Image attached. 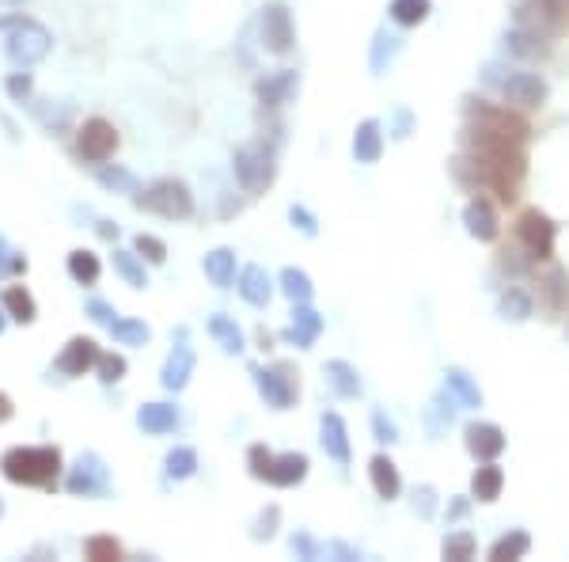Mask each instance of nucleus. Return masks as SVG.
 Masks as SVG:
<instances>
[{"mask_svg": "<svg viewBox=\"0 0 569 562\" xmlns=\"http://www.w3.org/2000/svg\"><path fill=\"white\" fill-rule=\"evenodd\" d=\"M95 373H99V381H103V384H118L122 376H125V357L122 354H103V349H99Z\"/></svg>", "mask_w": 569, "mask_h": 562, "instance_id": "nucleus-42", "label": "nucleus"}, {"mask_svg": "<svg viewBox=\"0 0 569 562\" xmlns=\"http://www.w3.org/2000/svg\"><path fill=\"white\" fill-rule=\"evenodd\" d=\"M293 551L301 555V558H319V555H326V547H319L316 540L301 532V536H293Z\"/></svg>", "mask_w": 569, "mask_h": 562, "instance_id": "nucleus-49", "label": "nucleus"}, {"mask_svg": "<svg viewBox=\"0 0 569 562\" xmlns=\"http://www.w3.org/2000/svg\"><path fill=\"white\" fill-rule=\"evenodd\" d=\"M84 312H88L95 323H103V327H110L114 319H118V312H114V304H107V301H99V297H92L88 304H84Z\"/></svg>", "mask_w": 569, "mask_h": 562, "instance_id": "nucleus-47", "label": "nucleus"}, {"mask_svg": "<svg viewBox=\"0 0 569 562\" xmlns=\"http://www.w3.org/2000/svg\"><path fill=\"white\" fill-rule=\"evenodd\" d=\"M501 316H505V319H512V323L528 319V316H532V301H528V293L509 289L505 297H501Z\"/></svg>", "mask_w": 569, "mask_h": 562, "instance_id": "nucleus-41", "label": "nucleus"}, {"mask_svg": "<svg viewBox=\"0 0 569 562\" xmlns=\"http://www.w3.org/2000/svg\"><path fill=\"white\" fill-rule=\"evenodd\" d=\"M95 361H99V346H95V339H88V334H76V339H68L65 349L57 354L53 369L61 373V376H84L88 369H95Z\"/></svg>", "mask_w": 569, "mask_h": 562, "instance_id": "nucleus-10", "label": "nucleus"}, {"mask_svg": "<svg viewBox=\"0 0 569 562\" xmlns=\"http://www.w3.org/2000/svg\"><path fill=\"white\" fill-rule=\"evenodd\" d=\"M259 100H262V107H281V103H289L293 100V92H296V73L293 68H281L277 76H266V80H259Z\"/></svg>", "mask_w": 569, "mask_h": 562, "instance_id": "nucleus-22", "label": "nucleus"}, {"mask_svg": "<svg viewBox=\"0 0 569 562\" xmlns=\"http://www.w3.org/2000/svg\"><path fill=\"white\" fill-rule=\"evenodd\" d=\"M528 547H532V536L517 528V532H509V536H501L490 547V558H524L528 555Z\"/></svg>", "mask_w": 569, "mask_h": 562, "instance_id": "nucleus-35", "label": "nucleus"}, {"mask_svg": "<svg viewBox=\"0 0 569 562\" xmlns=\"http://www.w3.org/2000/svg\"><path fill=\"white\" fill-rule=\"evenodd\" d=\"M164 471H167V479H190V475L197 471V453L190 445H179V448H171L167 460H164Z\"/></svg>", "mask_w": 569, "mask_h": 562, "instance_id": "nucleus-34", "label": "nucleus"}, {"mask_svg": "<svg viewBox=\"0 0 569 562\" xmlns=\"http://www.w3.org/2000/svg\"><path fill=\"white\" fill-rule=\"evenodd\" d=\"M133 251L145 262H152V266H164L167 262V244L160 240V236H152V232H140V236H133Z\"/></svg>", "mask_w": 569, "mask_h": 562, "instance_id": "nucleus-38", "label": "nucleus"}, {"mask_svg": "<svg viewBox=\"0 0 569 562\" xmlns=\"http://www.w3.org/2000/svg\"><path fill=\"white\" fill-rule=\"evenodd\" d=\"M232 172H236L239 187H244L247 194H266L269 187H274V175H277L274 149L262 145V140H247V145L236 149Z\"/></svg>", "mask_w": 569, "mask_h": 562, "instance_id": "nucleus-4", "label": "nucleus"}, {"mask_svg": "<svg viewBox=\"0 0 569 562\" xmlns=\"http://www.w3.org/2000/svg\"><path fill=\"white\" fill-rule=\"evenodd\" d=\"M467 448H471L478 460H493L505 453V433L490 426V422H475V426H467Z\"/></svg>", "mask_w": 569, "mask_h": 562, "instance_id": "nucleus-16", "label": "nucleus"}, {"mask_svg": "<svg viewBox=\"0 0 569 562\" xmlns=\"http://www.w3.org/2000/svg\"><path fill=\"white\" fill-rule=\"evenodd\" d=\"M254 384H259V396L266 399V406L274 411H289L296 403V384H293V369L289 365H277V369H254Z\"/></svg>", "mask_w": 569, "mask_h": 562, "instance_id": "nucleus-9", "label": "nucleus"}, {"mask_svg": "<svg viewBox=\"0 0 569 562\" xmlns=\"http://www.w3.org/2000/svg\"><path fill=\"white\" fill-rule=\"evenodd\" d=\"M209 334L217 339V346L224 349V354H244V349H247L244 331H239L236 319H228V316H212L209 319Z\"/></svg>", "mask_w": 569, "mask_h": 562, "instance_id": "nucleus-28", "label": "nucleus"}, {"mask_svg": "<svg viewBox=\"0 0 569 562\" xmlns=\"http://www.w3.org/2000/svg\"><path fill=\"white\" fill-rule=\"evenodd\" d=\"M509 42H512V50H517V53H539V50H543V46H532L535 35H524V31H517Z\"/></svg>", "mask_w": 569, "mask_h": 562, "instance_id": "nucleus-51", "label": "nucleus"}, {"mask_svg": "<svg viewBox=\"0 0 569 562\" xmlns=\"http://www.w3.org/2000/svg\"><path fill=\"white\" fill-rule=\"evenodd\" d=\"M4 92H8L16 103H27V100L35 95V80H31V73H12V76L4 80Z\"/></svg>", "mask_w": 569, "mask_h": 562, "instance_id": "nucleus-43", "label": "nucleus"}, {"mask_svg": "<svg viewBox=\"0 0 569 562\" xmlns=\"http://www.w3.org/2000/svg\"><path fill=\"white\" fill-rule=\"evenodd\" d=\"M319 433H323V448H326V456L338 460V463H349V430H346V422H341V414H323L319 422Z\"/></svg>", "mask_w": 569, "mask_h": 562, "instance_id": "nucleus-17", "label": "nucleus"}, {"mask_svg": "<svg viewBox=\"0 0 569 562\" xmlns=\"http://www.w3.org/2000/svg\"><path fill=\"white\" fill-rule=\"evenodd\" d=\"M353 157L361 164H376L383 157V133H380V122H361L357 133H353Z\"/></svg>", "mask_w": 569, "mask_h": 562, "instance_id": "nucleus-23", "label": "nucleus"}, {"mask_svg": "<svg viewBox=\"0 0 569 562\" xmlns=\"http://www.w3.org/2000/svg\"><path fill=\"white\" fill-rule=\"evenodd\" d=\"M289 221H293L304 236H319V224H316V217H311L304 205H293V209H289Z\"/></svg>", "mask_w": 569, "mask_h": 562, "instance_id": "nucleus-48", "label": "nucleus"}, {"mask_svg": "<svg viewBox=\"0 0 569 562\" xmlns=\"http://www.w3.org/2000/svg\"><path fill=\"white\" fill-rule=\"evenodd\" d=\"M418 505H421V513H425V517L433 513V486H421V494H418Z\"/></svg>", "mask_w": 569, "mask_h": 562, "instance_id": "nucleus-54", "label": "nucleus"}, {"mask_svg": "<svg viewBox=\"0 0 569 562\" xmlns=\"http://www.w3.org/2000/svg\"><path fill=\"white\" fill-rule=\"evenodd\" d=\"M0 517H4V502H0Z\"/></svg>", "mask_w": 569, "mask_h": 562, "instance_id": "nucleus-58", "label": "nucleus"}, {"mask_svg": "<svg viewBox=\"0 0 569 562\" xmlns=\"http://www.w3.org/2000/svg\"><path fill=\"white\" fill-rule=\"evenodd\" d=\"M12 414H16V403H12L8 391H0V422H8Z\"/></svg>", "mask_w": 569, "mask_h": 562, "instance_id": "nucleus-53", "label": "nucleus"}, {"mask_svg": "<svg viewBox=\"0 0 569 562\" xmlns=\"http://www.w3.org/2000/svg\"><path fill=\"white\" fill-rule=\"evenodd\" d=\"M259 35H262V50L274 53V58H284L296 46V27L284 4H266L259 16Z\"/></svg>", "mask_w": 569, "mask_h": 562, "instance_id": "nucleus-7", "label": "nucleus"}, {"mask_svg": "<svg viewBox=\"0 0 569 562\" xmlns=\"http://www.w3.org/2000/svg\"><path fill=\"white\" fill-rule=\"evenodd\" d=\"M0 4H4V8H20L23 0H0Z\"/></svg>", "mask_w": 569, "mask_h": 562, "instance_id": "nucleus-57", "label": "nucleus"}, {"mask_svg": "<svg viewBox=\"0 0 569 562\" xmlns=\"http://www.w3.org/2000/svg\"><path fill=\"white\" fill-rule=\"evenodd\" d=\"M445 376H448V388L455 391V396H460L463 406H482V391H478V384H475L463 369H448Z\"/></svg>", "mask_w": 569, "mask_h": 562, "instance_id": "nucleus-37", "label": "nucleus"}, {"mask_svg": "<svg viewBox=\"0 0 569 562\" xmlns=\"http://www.w3.org/2000/svg\"><path fill=\"white\" fill-rule=\"evenodd\" d=\"M304 475H308V456L304 453H284V456H274V463H269L266 483L296 486V483H304Z\"/></svg>", "mask_w": 569, "mask_h": 562, "instance_id": "nucleus-20", "label": "nucleus"}, {"mask_svg": "<svg viewBox=\"0 0 569 562\" xmlns=\"http://www.w3.org/2000/svg\"><path fill=\"white\" fill-rule=\"evenodd\" d=\"M137 426L145 433H152V438H164V433L179 430V411L171 403H145L137 411Z\"/></svg>", "mask_w": 569, "mask_h": 562, "instance_id": "nucleus-18", "label": "nucleus"}, {"mask_svg": "<svg viewBox=\"0 0 569 562\" xmlns=\"http://www.w3.org/2000/svg\"><path fill=\"white\" fill-rule=\"evenodd\" d=\"M440 555L452 558V562H463L475 555V536L471 532H452V536L445 540V547H440Z\"/></svg>", "mask_w": 569, "mask_h": 562, "instance_id": "nucleus-40", "label": "nucleus"}, {"mask_svg": "<svg viewBox=\"0 0 569 562\" xmlns=\"http://www.w3.org/2000/svg\"><path fill=\"white\" fill-rule=\"evenodd\" d=\"M0 31H4V53L12 58V65H20V68H31L38 61H46L50 50H53V35L31 16L0 20Z\"/></svg>", "mask_w": 569, "mask_h": 562, "instance_id": "nucleus-2", "label": "nucleus"}, {"mask_svg": "<svg viewBox=\"0 0 569 562\" xmlns=\"http://www.w3.org/2000/svg\"><path fill=\"white\" fill-rule=\"evenodd\" d=\"M368 475H373V486L380 498H398V490H403V479H398V468L388 460V456H373V463H368Z\"/></svg>", "mask_w": 569, "mask_h": 562, "instance_id": "nucleus-27", "label": "nucleus"}, {"mask_svg": "<svg viewBox=\"0 0 569 562\" xmlns=\"http://www.w3.org/2000/svg\"><path fill=\"white\" fill-rule=\"evenodd\" d=\"M61 448L57 445H16L0 456V471L16 486H38V490H57L61 483Z\"/></svg>", "mask_w": 569, "mask_h": 562, "instance_id": "nucleus-1", "label": "nucleus"}, {"mask_svg": "<svg viewBox=\"0 0 569 562\" xmlns=\"http://www.w3.org/2000/svg\"><path fill=\"white\" fill-rule=\"evenodd\" d=\"M4 312H8V319H16V323H35L38 319V304H35V297H31V289L27 285H8L4 289Z\"/></svg>", "mask_w": 569, "mask_h": 562, "instance_id": "nucleus-25", "label": "nucleus"}, {"mask_svg": "<svg viewBox=\"0 0 569 562\" xmlns=\"http://www.w3.org/2000/svg\"><path fill=\"white\" fill-rule=\"evenodd\" d=\"M114 270H118L125 285H133V289H145L148 285L145 259H140L137 251H118V247H114Z\"/></svg>", "mask_w": 569, "mask_h": 562, "instance_id": "nucleus-29", "label": "nucleus"}, {"mask_svg": "<svg viewBox=\"0 0 569 562\" xmlns=\"http://www.w3.org/2000/svg\"><path fill=\"white\" fill-rule=\"evenodd\" d=\"M84 555L95 558V562H110V558H122L125 551L114 536H92V540H84Z\"/></svg>", "mask_w": 569, "mask_h": 562, "instance_id": "nucleus-39", "label": "nucleus"}, {"mask_svg": "<svg viewBox=\"0 0 569 562\" xmlns=\"http://www.w3.org/2000/svg\"><path fill=\"white\" fill-rule=\"evenodd\" d=\"M0 274H27V259L0 236Z\"/></svg>", "mask_w": 569, "mask_h": 562, "instance_id": "nucleus-44", "label": "nucleus"}, {"mask_svg": "<svg viewBox=\"0 0 569 562\" xmlns=\"http://www.w3.org/2000/svg\"><path fill=\"white\" fill-rule=\"evenodd\" d=\"M277 281H281V293H284V297H289L293 304H304V301H311V293H316L311 277H308L304 270H296V266H284Z\"/></svg>", "mask_w": 569, "mask_h": 562, "instance_id": "nucleus-33", "label": "nucleus"}, {"mask_svg": "<svg viewBox=\"0 0 569 562\" xmlns=\"http://www.w3.org/2000/svg\"><path fill=\"white\" fill-rule=\"evenodd\" d=\"M202 266H205V277H209L217 289H228V285L236 281V251H232V247L209 251Z\"/></svg>", "mask_w": 569, "mask_h": 562, "instance_id": "nucleus-24", "label": "nucleus"}, {"mask_svg": "<svg viewBox=\"0 0 569 562\" xmlns=\"http://www.w3.org/2000/svg\"><path fill=\"white\" fill-rule=\"evenodd\" d=\"M326 381H331L338 396H346V399H357L361 396L357 369H353L349 361H326Z\"/></svg>", "mask_w": 569, "mask_h": 562, "instance_id": "nucleus-30", "label": "nucleus"}, {"mask_svg": "<svg viewBox=\"0 0 569 562\" xmlns=\"http://www.w3.org/2000/svg\"><path fill=\"white\" fill-rule=\"evenodd\" d=\"M4 327H8V312H4V304H0V334H4Z\"/></svg>", "mask_w": 569, "mask_h": 562, "instance_id": "nucleus-56", "label": "nucleus"}, {"mask_svg": "<svg viewBox=\"0 0 569 562\" xmlns=\"http://www.w3.org/2000/svg\"><path fill=\"white\" fill-rule=\"evenodd\" d=\"M429 16V0H391V20L403 27H418Z\"/></svg>", "mask_w": 569, "mask_h": 562, "instance_id": "nucleus-36", "label": "nucleus"}, {"mask_svg": "<svg viewBox=\"0 0 569 562\" xmlns=\"http://www.w3.org/2000/svg\"><path fill=\"white\" fill-rule=\"evenodd\" d=\"M110 339L118 346H148L152 327L145 319H114L110 323Z\"/></svg>", "mask_w": 569, "mask_h": 562, "instance_id": "nucleus-31", "label": "nucleus"}, {"mask_svg": "<svg viewBox=\"0 0 569 562\" xmlns=\"http://www.w3.org/2000/svg\"><path fill=\"white\" fill-rule=\"evenodd\" d=\"M76 152H80V160H88V164H103L110 160L114 152H118V130L107 122V118H84V125L76 130Z\"/></svg>", "mask_w": 569, "mask_h": 562, "instance_id": "nucleus-6", "label": "nucleus"}, {"mask_svg": "<svg viewBox=\"0 0 569 562\" xmlns=\"http://www.w3.org/2000/svg\"><path fill=\"white\" fill-rule=\"evenodd\" d=\"M501 486H505L501 468H493V463H486V468H478V471H475L471 494H475L478 502H497V498H501Z\"/></svg>", "mask_w": 569, "mask_h": 562, "instance_id": "nucleus-32", "label": "nucleus"}, {"mask_svg": "<svg viewBox=\"0 0 569 562\" xmlns=\"http://www.w3.org/2000/svg\"><path fill=\"white\" fill-rule=\"evenodd\" d=\"M517 236H520V244L524 251H528L532 259L539 262H547L554 255V224L547 213H539V209H528V213H520L517 221Z\"/></svg>", "mask_w": 569, "mask_h": 562, "instance_id": "nucleus-8", "label": "nucleus"}, {"mask_svg": "<svg viewBox=\"0 0 569 562\" xmlns=\"http://www.w3.org/2000/svg\"><path fill=\"white\" fill-rule=\"evenodd\" d=\"M463 224H467V232L475 236V240H497V213H493V205L486 198H471L463 209Z\"/></svg>", "mask_w": 569, "mask_h": 562, "instance_id": "nucleus-19", "label": "nucleus"}, {"mask_svg": "<svg viewBox=\"0 0 569 562\" xmlns=\"http://www.w3.org/2000/svg\"><path fill=\"white\" fill-rule=\"evenodd\" d=\"M239 297L254 308H266L269 297H274V277H269L262 266H244V274H239Z\"/></svg>", "mask_w": 569, "mask_h": 562, "instance_id": "nucleus-15", "label": "nucleus"}, {"mask_svg": "<svg viewBox=\"0 0 569 562\" xmlns=\"http://www.w3.org/2000/svg\"><path fill=\"white\" fill-rule=\"evenodd\" d=\"M277 517H281V510H277V505H269L266 513H259V521H254L251 536H254V540H269V536H274V528H277Z\"/></svg>", "mask_w": 569, "mask_h": 562, "instance_id": "nucleus-46", "label": "nucleus"}, {"mask_svg": "<svg viewBox=\"0 0 569 562\" xmlns=\"http://www.w3.org/2000/svg\"><path fill=\"white\" fill-rule=\"evenodd\" d=\"M194 365H197L194 349H190V346H175V349L167 354V361H164L160 384H164L167 391H182V388L190 384V376H194Z\"/></svg>", "mask_w": 569, "mask_h": 562, "instance_id": "nucleus-14", "label": "nucleus"}, {"mask_svg": "<svg viewBox=\"0 0 569 562\" xmlns=\"http://www.w3.org/2000/svg\"><path fill=\"white\" fill-rule=\"evenodd\" d=\"M95 232L103 236V240H118V224L114 221H95Z\"/></svg>", "mask_w": 569, "mask_h": 562, "instance_id": "nucleus-52", "label": "nucleus"}, {"mask_svg": "<svg viewBox=\"0 0 569 562\" xmlns=\"http://www.w3.org/2000/svg\"><path fill=\"white\" fill-rule=\"evenodd\" d=\"M247 463H251V475H254V479H262V483H266V475H269V463H274V453H269L266 445H251V453H247Z\"/></svg>", "mask_w": 569, "mask_h": 562, "instance_id": "nucleus-45", "label": "nucleus"}, {"mask_svg": "<svg viewBox=\"0 0 569 562\" xmlns=\"http://www.w3.org/2000/svg\"><path fill=\"white\" fill-rule=\"evenodd\" d=\"M137 209H148V213L164 217V221H187L194 213V194L182 179H156L145 190L133 194Z\"/></svg>", "mask_w": 569, "mask_h": 562, "instance_id": "nucleus-3", "label": "nucleus"}, {"mask_svg": "<svg viewBox=\"0 0 569 562\" xmlns=\"http://www.w3.org/2000/svg\"><path fill=\"white\" fill-rule=\"evenodd\" d=\"M99 274H103V262H99L95 251H88V247L68 251V277H73L76 285H95Z\"/></svg>", "mask_w": 569, "mask_h": 562, "instance_id": "nucleus-26", "label": "nucleus"}, {"mask_svg": "<svg viewBox=\"0 0 569 562\" xmlns=\"http://www.w3.org/2000/svg\"><path fill=\"white\" fill-rule=\"evenodd\" d=\"M373 430H376V441H388V445L395 441V426L383 414H373Z\"/></svg>", "mask_w": 569, "mask_h": 562, "instance_id": "nucleus-50", "label": "nucleus"}, {"mask_svg": "<svg viewBox=\"0 0 569 562\" xmlns=\"http://www.w3.org/2000/svg\"><path fill=\"white\" fill-rule=\"evenodd\" d=\"M501 95L512 107H539L547 100V84L535 73H512L509 80H501Z\"/></svg>", "mask_w": 569, "mask_h": 562, "instance_id": "nucleus-11", "label": "nucleus"}, {"mask_svg": "<svg viewBox=\"0 0 569 562\" xmlns=\"http://www.w3.org/2000/svg\"><path fill=\"white\" fill-rule=\"evenodd\" d=\"M319 334H323V316H319L308 301H304V304H293V327L284 331V339H289L293 346L308 349L311 342L319 339Z\"/></svg>", "mask_w": 569, "mask_h": 562, "instance_id": "nucleus-12", "label": "nucleus"}, {"mask_svg": "<svg viewBox=\"0 0 569 562\" xmlns=\"http://www.w3.org/2000/svg\"><path fill=\"white\" fill-rule=\"evenodd\" d=\"M95 182L103 190H110V194H137L140 190V179L130 172V167H122V164H99L95 167Z\"/></svg>", "mask_w": 569, "mask_h": 562, "instance_id": "nucleus-21", "label": "nucleus"}, {"mask_svg": "<svg viewBox=\"0 0 569 562\" xmlns=\"http://www.w3.org/2000/svg\"><path fill=\"white\" fill-rule=\"evenodd\" d=\"M463 513H467V502H455L452 510H448V517H463Z\"/></svg>", "mask_w": 569, "mask_h": 562, "instance_id": "nucleus-55", "label": "nucleus"}, {"mask_svg": "<svg viewBox=\"0 0 569 562\" xmlns=\"http://www.w3.org/2000/svg\"><path fill=\"white\" fill-rule=\"evenodd\" d=\"M65 490L73 498H103L110 490V471L99 453H80L65 475Z\"/></svg>", "mask_w": 569, "mask_h": 562, "instance_id": "nucleus-5", "label": "nucleus"}, {"mask_svg": "<svg viewBox=\"0 0 569 562\" xmlns=\"http://www.w3.org/2000/svg\"><path fill=\"white\" fill-rule=\"evenodd\" d=\"M471 115H478V125H486V130L501 133L509 140H517V145L528 137V122L517 118V115H509V110H501V107H471Z\"/></svg>", "mask_w": 569, "mask_h": 562, "instance_id": "nucleus-13", "label": "nucleus"}]
</instances>
